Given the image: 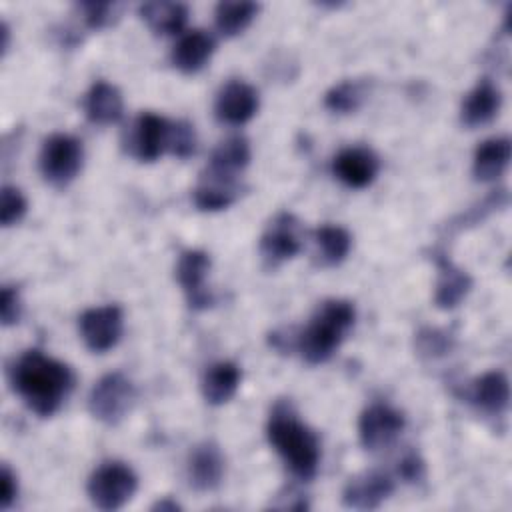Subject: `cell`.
I'll return each mask as SVG.
<instances>
[{
	"label": "cell",
	"instance_id": "cell-1",
	"mask_svg": "<svg viewBox=\"0 0 512 512\" xmlns=\"http://www.w3.org/2000/svg\"><path fill=\"white\" fill-rule=\"evenodd\" d=\"M12 384L38 416H52L74 386L72 370L40 350L24 352L12 368Z\"/></svg>",
	"mask_w": 512,
	"mask_h": 512
},
{
	"label": "cell",
	"instance_id": "cell-2",
	"mask_svg": "<svg viewBox=\"0 0 512 512\" xmlns=\"http://www.w3.org/2000/svg\"><path fill=\"white\" fill-rule=\"evenodd\" d=\"M266 434L274 450L298 478L310 480L316 474L320 462L318 436L298 420L290 404L280 402L274 406Z\"/></svg>",
	"mask_w": 512,
	"mask_h": 512
},
{
	"label": "cell",
	"instance_id": "cell-3",
	"mask_svg": "<svg viewBox=\"0 0 512 512\" xmlns=\"http://www.w3.org/2000/svg\"><path fill=\"white\" fill-rule=\"evenodd\" d=\"M356 318L354 306L348 300H326L314 312L310 324L296 336V348L308 364L326 362L344 336L352 328Z\"/></svg>",
	"mask_w": 512,
	"mask_h": 512
},
{
	"label": "cell",
	"instance_id": "cell-4",
	"mask_svg": "<svg viewBox=\"0 0 512 512\" xmlns=\"http://www.w3.org/2000/svg\"><path fill=\"white\" fill-rule=\"evenodd\" d=\"M136 474L122 462H106L98 466L88 480V496L100 510L122 508L136 492Z\"/></svg>",
	"mask_w": 512,
	"mask_h": 512
},
{
	"label": "cell",
	"instance_id": "cell-5",
	"mask_svg": "<svg viewBox=\"0 0 512 512\" xmlns=\"http://www.w3.org/2000/svg\"><path fill=\"white\" fill-rule=\"evenodd\" d=\"M136 400L134 384L120 372L102 376L88 396L90 414L104 424H118Z\"/></svg>",
	"mask_w": 512,
	"mask_h": 512
},
{
	"label": "cell",
	"instance_id": "cell-6",
	"mask_svg": "<svg viewBox=\"0 0 512 512\" xmlns=\"http://www.w3.org/2000/svg\"><path fill=\"white\" fill-rule=\"evenodd\" d=\"M82 144L68 134H52L40 152V172L52 186L70 184L82 168Z\"/></svg>",
	"mask_w": 512,
	"mask_h": 512
},
{
	"label": "cell",
	"instance_id": "cell-7",
	"mask_svg": "<svg viewBox=\"0 0 512 512\" xmlns=\"http://www.w3.org/2000/svg\"><path fill=\"white\" fill-rule=\"evenodd\" d=\"M122 310L114 304L98 306L82 312L80 316V334L84 344L92 352H108L114 348L122 336Z\"/></svg>",
	"mask_w": 512,
	"mask_h": 512
},
{
	"label": "cell",
	"instance_id": "cell-8",
	"mask_svg": "<svg viewBox=\"0 0 512 512\" xmlns=\"http://www.w3.org/2000/svg\"><path fill=\"white\" fill-rule=\"evenodd\" d=\"M302 248L298 220L290 212H280L268 224L260 238V254L266 266H278L294 258Z\"/></svg>",
	"mask_w": 512,
	"mask_h": 512
},
{
	"label": "cell",
	"instance_id": "cell-9",
	"mask_svg": "<svg viewBox=\"0 0 512 512\" xmlns=\"http://www.w3.org/2000/svg\"><path fill=\"white\" fill-rule=\"evenodd\" d=\"M404 428V416L388 404L368 406L358 422L360 442L366 450L376 452L390 446Z\"/></svg>",
	"mask_w": 512,
	"mask_h": 512
},
{
	"label": "cell",
	"instance_id": "cell-10",
	"mask_svg": "<svg viewBox=\"0 0 512 512\" xmlns=\"http://www.w3.org/2000/svg\"><path fill=\"white\" fill-rule=\"evenodd\" d=\"M208 270H210V256L202 250L182 252V256L176 264V280L182 286V290L188 298V304L196 310L208 308L212 304V296L204 288Z\"/></svg>",
	"mask_w": 512,
	"mask_h": 512
},
{
	"label": "cell",
	"instance_id": "cell-11",
	"mask_svg": "<svg viewBox=\"0 0 512 512\" xmlns=\"http://www.w3.org/2000/svg\"><path fill=\"white\" fill-rule=\"evenodd\" d=\"M392 490H394L392 478L384 472L372 470L348 480L342 492V502L348 508L372 510V508H378L392 494Z\"/></svg>",
	"mask_w": 512,
	"mask_h": 512
},
{
	"label": "cell",
	"instance_id": "cell-12",
	"mask_svg": "<svg viewBox=\"0 0 512 512\" xmlns=\"http://www.w3.org/2000/svg\"><path fill=\"white\" fill-rule=\"evenodd\" d=\"M216 118L230 126H240L248 122L258 110V92L240 80L228 82L216 98Z\"/></svg>",
	"mask_w": 512,
	"mask_h": 512
},
{
	"label": "cell",
	"instance_id": "cell-13",
	"mask_svg": "<svg viewBox=\"0 0 512 512\" xmlns=\"http://www.w3.org/2000/svg\"><path fill=\"white\" fill-rule=\"evenodd\" d=\"M170 122L154 112H142L132 132V154L140 162H154L164 150H168Z\"/></svg>",
	"mask_w": 512,
	"mask_h": 512
},
{
	"label": "cell",
	"instance_id": "cell-14",
	"mask_svg": "<svg viewBox=\"0 0 512 512\" xmlns=\"http://www.w3.org/2000/svg\"><path fill=\"white\" fill-rule=\"evenodd\" d=\"M378 158L372 150L362 148V146H352L344 148L336 158H334V174L336 178L350 186V188H364L368 186L376 174H378Z\"/></svg>",
	"mask_w": 512,
	"mask_h": 512
},
{
	"label": "cell",
	"instance_id": "cell-15",
	"mask_svg": "<svg viewBox=\"0 0 512 512\" xmlns=\"http://www.w3.org/2000/svg\"><path fill=\"white\" fill-rule=\"evenodd\" d=\"M224 476V456L214 442H204L194 448L188 462V478L190 484L200 490L208 492L214 490Z\"/></svg>",
	"mask_w": 512,
	"mask_h": 512
},
{
	"label": "cell",
	"instance_id": "cell-16",
	"mask_svg": "<svg viewBox=\"0 0 512 512\" xmlns=\"http://www.w3.org/2000/svg\"><path fill=\"white\" fill-rule=\"evenodd\" d=\"M436 264H438V282H436V292H434V302L442 310H452L456 308L466 294L472 288V278L454 266L444 254H436Z\"/></svg>",
	"mask_w": 512,
	"mask_h": 512
},
{
	"label": "cell",
	"instance_id": "cell-17",
	"mask_svg": "<svg viewBox=\"0 0 512 512\" xmlns=\"http://www.w3.org/2000/svg\"><path fill=\"white\" fill-rule=\"evenodd\" d=\"M500 104H502L500 90L488 78H484L482 82L476 84L474 90L468 92V96L462 102V112H460L462 124H466L468 128L488 124L498 114Z\"/></svg>",
	"mask_w": 512,
	"mask_h": 512
},
{
	"label": "cell",
	"instance_id": "cell-18",
	"mask_svg": "<svg viewBox=\"0 0 512 512\" xmlns=\"http://www.w3.org/2000/svg\"><path fill=\"white\" fill-rule=\"evenodd\" d=\"M468 398L482 412L498 416L508 408V402H510L508 378L498 370L486 372L472 382Z\"/></svg>",
	"mask_w": 512,
	"mask_h": 512
},
{
	"label": "cell",
	"instance_id": "cell-19",
	"mask_svg": "<svg viewBox=\"0 0 512 512\" xmlns=\"http://www.w3.org/2000/svg\"><path fill=\"white\" fill-rule=\"evenodd\" d=\"M214 52V40L204 30H192L184 34L172 50V64L184 72L194 74L206 66Z\"/></svg>",
	"mask_w": 512,
	"mask_h": 512
},
{
	"label": "cell",
	"instance_id": "cell-20",
	"mask_svg": "<svg viewBox=\"0 0 512 512\" xmlns=\"http://www.w3.org/2000/svg\"><path fill=\"white\" fill-rule=\"evenodd\" d=\"M248 162H250L248 140L242 136H230L214 148L206 174L236 180V174L242 172L248 166Z\"/></svg>",
	"mask_w": 512,
	"mask_h": 512
},
{
	"label": "cell",
	"instance_id": "cell-21",
	"mask_svg": "<svg viewBox=\"0 0 512 512\" xmlns=\"http://www.w3.org/2000/svg\"><path fill=\"white\" fill-rule=\"evenodd\" d=\"M84 112L94 124H114L122 118L124 102L116 86L108 82H96L84 98Z\"/></svg>",
	"mask_w": 512,
	"mask_h": 512
},
{
	"label": "cell",
	"instance_id": "cell-22",
	"mask_svg": "<svg viewBox=\"0 0 512 512\" xmlns=\"http://www.w3.org/2000/svg\"><path fill=\"white\" fill-rule=\"evenodd\" d=\"M240 368L234 364V362H216L212 364L204 378H202V394H204V400L212 406H220L224 402H228L238 386H240Z\"/></svg>",
	"mask_w": 512,
	"mask_h": 512
},
{
	"label": "cell",
	"instance_id": "cell-23",
	"mask_svg": "<svg viewBox=\"0 0 512 512\" xmlns=\"http://www.w3.org/2000/svg\"><path fill=\"white\" fill-rule=\"evenodd\" d=\"M510 152H512V144L508 138L484 140L474 152V164H472L474 178L480 182H490L502 176V172L510 162Z\"/></svg>",
	"mask_w": 512,
	"mask_h": 512
},
{
	"label": "cell",
	"instance_id": "cell-24",
	"mask_svg": "<svg viewBox=\"0 0 512 512\" xmlns=\"http://www.w3.org/2000/svg\"><path fill=\"white\" fill-rule=\"evenodd\" d=\"M140 16L154 34L170 36L184 28L188 20V8L180 2L156 0V2H144L140 6Z\"/></svg>",
	"mask_w": 512,
	"mask_h": 512
},
{
	"label": "cell",
	"instance_id": "cell-25",
	"mask_svg": "<svg viewBox=\"0 0 512 512\" xmlns=\"http://www.w3.org/2000/svg\"><path fill=\"white\" fill-rule=\"evenodd\" d=\"M238 192L240 186L236 180L206 174L200 186L194 190V204L206 212L222 210L238 198Z\"/></svg>",
	"mask_w": 512,
	"mask_h": 512
},
{
	"label": "cell",
	"instance_id": "cell-26",
	"mask_svg": "<svg viewBox=\"0 0 512 512\" xmlns=\"http://www.w3.org/2000/svg\"><path fill=\"white\" fill-rule=\"evenodd\" d=\"M314 242L318 248V258L324 266H336L340 264L352 246V238L348 234V230H344L342 226H320L314 232Z\"/></svg>",
	"mask_w": 512,
	"mask_h": 512
},
{
	"label": "cell",
	"instance_id": "cell-27",
	"mask_svg": "<svg viewBox=\"0 0 512 512\" xmlns=\"http://www.w3.org/2000/svg\"><path fill=\"white\" fill-rule=\"evenodd\" d=\"M256 14L258 4L254 2H218L214 20L220 34L236 36L248 28Z\"/></svg>",
	"mask_w": 512,
	"mask_h": 512
},
{
	"label": "cell",
	"instance_id": "cell-28",
	"mask_svg": "<svg viewBox=\"0 0 512 512\" xmlns=\"http://www.w3.org/2000/svg\"><path fill=\"white\" fill-rule=\"evenodd\" d=\"M366 96V88L364 82L358 80H344L338 86L330 88L324 96V104L328 110L332 112H340V114H348L354 112L362 100Z\"/></svg>",
	"mask_w": 512,
	"mask_h": 512
},
{
	"label": "cell",
	"instance_id": "cell-29",
	"mask_svg": "<svg viewBox=\"0 0 512 512\" xmlns=\"http://www.w3.org/2000/svg\"><path fill=\"white\" fill-rule=\"evenodd\" d=\"M78 10L82 14L84 24L90 30H100L108 24H112L120 14V4L114 2H82L78 4Z\"/></svg>",
	"mask_w": 512,
	"mask_h": 512
},
{
	"label": "cell",
	"instance_id": "cell-30",
	"mask_svg": "<svg viewBox=\"0 0 512 512\" xmlns=\"http://www.w3.org/2000/svg\"><path fill=\"white\" fill-rule=\"evenodd\" d=\"M452 348V336L444 330L426 328L416 334V352L424 358L444 356Z\"/></svg>",
	"mask_w": 512,
	"mask_h": 512
},
{
	"label": "cell",
	"instance_id": "cell-31",
	"mask_svg": "<svg viewBox=\"0 0 512 512\" xmlns=\"http://www.w3.org/2000/svg\"><path fill=\"white\" fill-rule=\"evenodd\" d=\"M168 150L178 158H188L196 152V134L188 122H170Z\"/></svg>",
	"mask_w": 512,
	"mask_h": 512
},
{
	"label": "cell",
	"instance_id": "cell-32",
	"mask_svg": "<svg viewBox=\"0 0 512 512\" xmlns=\"http://www.w3.org/2000/svg\"><path fill=\"white\" fill-rule=\"evenodd\" d=\"M26 198L22 196V192L14 186H4L2 188V200H0V222L4 228L14 226L16 222L22 220V216L26 214Z\"/></svg>",
	"mask_w": 512,
	"mask_h": 512
},
{
	"label": "cell",
	"instance_id": "cell-33",
	"mask_svg": "<svg viewBox=\"0 0 512 512\" xmlns=\"http://www.w3.org/2000/svg\"><path fill=\"white\" fill-rule=\"evenodd\" d=\"M0 318L4 326L16 324L20 318V296L16 286H4L0 296Z\"/></svg>",
	"mask_w": 512,
	"mask_h": 512
},
{
	"label": "cell",
	"instance_id": "cell-34",
	"mask_svg": "<svg viewBox=\"0 0 512 512\" xmlns=\"http://www.w3.org/2000/svg\"><path fill=\"white\" fill-rule=\"evenodd\" d=\"M398 474L406 480V482H418L424 478L426 474V468H424V462L418 454L410 452L406 454L402 460H400V466H398Z\"/></svg>",
	"mask_w": 512,
	"mask_h": 512
},
{
	"label": "cell",
	"instance_id": "cell-35",
	"mask_svg": "<svg viewBox=\"0 0 512 512\" xmlns=\"http://www.w3.org/2000/svg\"><path fill=\"white\" fill-rule=\"evenodd\" d=\"M18 494V484H16V476L14 472L4 464L2 466V474H0V508L6 510Z\"/></svg>",
	"mask_w": 512,
	"mask_h": 512
},
{
	"label": "cell",
	"instance_id": "cell-36",
	"mask_svg": "<svg viewBox=\"0 0 512 512\" xmlns=\"http://www.w3.org/2000/svg\"><path fill=\"white\" fill-rule=\"evenodd\" d=\"M154 510H160V512H164V510H168V512H176V510H180V506H178L174 500L164 498V500H160V502H156V504H154Z\"/></svg>",
	"mask_w": 512,
	"mask_h": 512
}]
</instances>
